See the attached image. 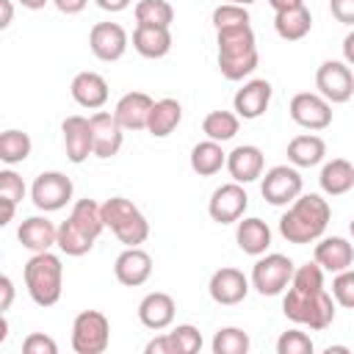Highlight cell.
<instances>
[{
    "mask_svg": "<svg viewBox=\"0 0 354 354\" xmlns=\"http://www.w3.org/2000/svg\"><path fill=\"white\" fill-rule=\"evenodd\" d=\"M263 166H266V158H263L260 147H254V144H241L232 152H227V171L241 185L263 177Z\"/></svg>",
    "mask_w": 354,
    "mask_h": 354,
    "instance_id": "cell-19",
    "label": "cell"
},
{
    "mask_svg": "<svg viewBox=\"0 0 354 354\" xmlns=\"http://www.w3.org/2000/svg\"><path fill=\"white\" fill-rule=\"evenodd\" d=\"M332 296H335V304H340L346 310H354V268H346V271L335 274Z\"/></svg>",
    "mask_w": 354,
    "mask_h": 354,
    "instance_id": "cell-41",
    "label": "cell"
},
{
    "mask_svg": "<svg viewBox=\"0 0 354 354\" xmlns=\"http://www.w3.org/2000/svg\"><path fill=\"white\" fill-rule=\"evenodd\" d=\"M268 6L274 8V14H279V11H290V8L304 6V0H268Z\"/></svg>",
    "mask_w": 354,
    "mask_h": 354,
    "instance_id": "cell-50",
    "label": "cell"
},
{
    "mask_svg": "<svg viewBox=\"0 0 354 354\" xmlns=\"http://www.w3.org/2000/svg\"><path fill=\"white\" fill-rule=\"evenodd\" d=\"M69 218L88 235V238H100V232L105 230V218H102V205H97L94 199H77L72 205Z\"/></svg>",
    "mask_w": 354,
    "mask_h": 354,
    "instance_id": "cell-32",
    "label": "cell"
},
{
    "mask_svg": "<svg viewBox=\"0 0 354 354\" xmlns=\"http://www.w3.org/2000/svg\"><path fill=\"white\" fill-rule=\"evenodd\" d=\"M227 166V152L221 149L218 141L207 138V141H199L194 149H191V169L199 174V177H213L216 171H221Z\"/></svg>",
    "mask_w": 354,
    "mask_h": 354,
    "instance_id": "cell-31",
    "label": "cell"
},
{
    "mask_svg": "<svg viewBox=\"0 0 354 354\" xmlns=\"http://www.w3.org/2000/svg\"><path fill=\"white\" fill-rule=\"evenodd\" d=\"M332 207L321 194H299L279 218V235L288 243H313L324 235Z\"/></svg>",
    "mask_w": 354,
    "mask_h": 354,
    "instance_id": "cell-2",
    "label": "cell"
},
{
    "mask_svg": "<svg viewBox=\"0 0 354 354\" xmlns=\"http://www.w3.org/2000/svg\"><path fill=\"white\" fill-rule=\"evenodd\" d=\"M53 6H55L61 14H80V11L88 6V0H53Z\"/></svg>",
    "mask_w": 354,
    "mask_h": 354,
    "instance_id": "cell-47",
    "label": "cell"
},
{
    "mask_svg": "<svg viewBox=\"0 0 354 354\" xmlns=\"http://www.w3.org/2000/svg\"><path fill=\"white\" fill-rule=\"evenodd\" d=\"M348 232H351V235H354V218H351V224H348Z\"/></svg>",
    "mask_w": 354,
    "mask_h": 354,
    "instance_id": "cell-56",
    "label": "cell"
},
{
    "mask_svg": "<svg viewBox=\"0 0 354 354\" xmlns=\"http://www.w3.org/2000/svg\"><path fill=\"white\" fill-rule=\"evenodd\" d=\"M169 335L174 343V354H196L202 348V332L194 324H177Z\"/></svg>",
    "mask_w": 354,
    "mask_h": 354,
    "instance_id": "cell-38",
    "label": "cell"
},
{
    "mask_svg": "<svg viewBox=\"0 0 354 354\" xmlns=\"http://www.w3.org/2000/svg\"><path fill=\"white\" fill-rule=\"evenodd\" d=\"M238 127H241V116L232 113V111H210V113L202 119V133H205L207 138L218 141V144L235 138Z\"/></svg>",
    "mask_w": 354,
    "mask_h": 354,
    "instance_id": "cell-33",
    "label": "cell"
},
{
    "mask_svg": "<svg viewBox=\"0 0 354 354\" xmlns=\"http://www.w3.org/2000/svg\"><path fill=\"white\" fill-rule=\"evenodd\" d=\"M88 47L105 64L119 61L127 53V33L119 22H97L88 33Z\"/></svg>",
    "mask_w": 354,
    "mask_h": 354,
    "instance_id": "cell-13",
    "label": "cell"
},
{
    "mask_svg": "<svg viewBox=\"0 0 354 354\" xmlns=\"http://www.w3.org/2000/svg\"><path fill=\"white\" fill-rule=\"evenodd\" d=\"M174 313H177V304H174V299H171L169 293H163V290L147 293V296L141 299V304H138V321H141L147 329H152V332H163L166 326H171V324H174Z\"/></svg>",
    "mask_w": 354,
    "mask_h": 354,
    "instance_id": "cell-20",
    "label": "cell"
},
{
    "mask_svg": "<svg viewBox=\"0 0 354 354\" xmlns=\"http://www.w3.org/2000/svg\"><path fill=\"white\" fill-rule=\"evenodd\" d=\"M313 257H315V263H318L324 271L337 274V271L351 268V263H354V246H351L346 238H340V235L321 238V241L315 243Z\"/></svg>",
    "mask_w": 354,
    "mask_h": 354,
    "instance_id": "cell-24",
    "label": "cell"
},
{
    "mask_svg": "<svg viewBox=\"0 0 354 354\" xmlns=\"http://www.w3.org/2000/svg\"><path fill=\"white\" fill-rule=\"evenodd\" d=\"M235 241H238V246H241L243 254L260 257V254H266L268 246H271V230H268V224H266L263 218L252 216V218L238 221V227H235Z\"/></svg>",
    "mask_w": 354,
    "mask_h": 354,
    "instance_id": "cell-25",
    "label": "cell"
},
{
    "mask_svg": "<svg viewBox=\"0 0 354 354\" xmlns=\"http://www.w3.org/2000/svg\"><path fill=\"white\" fill-rule=\"evenodd\" d=\"M144 351H147V354H174V343H171V335L166 332V335H158V337H152V340L144 346Z\"/></svg>",
    "mask_w": 354,
    "mask_h": 354,
    "instance_id": "cell-45",
    "label": "cell"
},
{
    "mask_svg": "<svg viewBox=\"0 0 354 354\" xmlns=\"http://www.w3.org/2000/svg\"><path fill=\"white\" fill-rule=\"evenodd\" d=\"M271 83L263 80V77H254L249 83H243L235 97H232V108L241 119H260L266 111H268V102H271Z\"/></svg>",
    "mask_w": 354,
    "mask_h": 354,
    "instance_id": "cell-17",
    "label": "cell"
},
{
    "mask_svg": "<svg viewBox=\"0 0 354 354\" xmlns=\"http://www.w3.org/2000/svg\"><path fill=\"white\" fill-rule=\"evenodd\" d=\"M72 194H75V185L64 171H41L30 185V199L44 213L61 210L72 199Z\"/></svg>",
    "mask_w": 354,
    "mask_h": 354,
    "instance_id": "cell-9",
    "label": "cell"
},
{
    "mask_svg": "<svg viewBox=\"0 0 354 354\" xmlns=\"http://www.w3.org/2000/svg\"><path fill=\"white\" fill-rule=\"evenodd\" d=\"M19 6H25V8H30V11H39V8H44L50 0H17Z\"/></svg>",
    "mask_w": 354,
    "mask_h": 354,
    "instance_id": "cell-53",
    "label": "cell"
},
{
    "mask_svg": "<svg viewBox=\"0 0 354 354\" xmlns=\"http://www.w3.org/2000/svg\"><path fill=\"white\" fill-rule=\"evenodd\" d=\"M152 105H155V100H152L149 94H144V91H127V94L116 102L113 116H116V122H119L124 130H147Z\"/></svg>",
    "mask_w": 354,
    "mask_h": 354,
    "instance_id": "cell-21",
    "label": "cell"
},
{
    "mask_svg": "<svg viewBox=\"0 0 354 354\" xmlns=\"http://www.w3.org/2000/svg\"><path fill=\"white\" fill-rule=\"evenodd\" d=\"M207 293L216 304H224V307H232V304H241L249 293V279L243 277V271L238 268H218L213 271L210 282H207Z\"/></svg>",
    "mask_w": 354,
    "mask_h": 354,
    "instance_id": "cell-14",
    "label": "cell"
},
{
    "mask_svg": "<svg viewBox=\"0 0 354 354\" xmlns=\"http://www.w3.org/2000/svg\"><path fill=\"white\" fill-rule=\"evenodd\" d=\"M133 50L144 58H163L171 50V30L155 25H136L133 30Z\"/></svg>",
    "mask_w": 354,
    "mask_h": 354,
    "instance_id": "cell-26",
    "label": "cell"
},
{
    "mask_svg": "<svg viewBox=\"0 0 354 354\" xmlns=\"http://www.w3.org/2000/svg\"><path fill=\"white\" fill-rule=\"evenodd\" d=\"M218 41V69L227 80H243L257 69V41L252 25H235L216 30Z\"/></svg>",
    "mask_w": 354,
    "mask_h": 354,
    "instance_id": "cell-3",
    "label": "cell"
},
{
    "mask_svg": "<svg viewBox=\"0 0 354 354\" xmlns=\"http://www.w3.org/2000/svg\"><path fill=\"white\" fill-rule=\"evenodd\" d=\"M69 91H72V100L88 111H97L108 102V80L100 72H77L72 77Z\"/></svg>",
    "mask_w": 354,
    "mask_h": 354,
    "instance_id": "cell-22",
    "label": "cell"
},
{
    "mask_svg": "<svg viewBox=\"0 0 354 354\" xmlns=\"http://www.w3.org/2000/svg\"><path fill=\"white\" fill-rule=\"evenodd\" d=\"M224 3H235V6H252V3H257V0H224Z\"/></svg>",
    "mask_w": 354,
    "mask_h": 354,
    "instance_id": "cell-55",
    "label": "cell"
},
{
    "mask_svg": "<svg viewBox=\"0 0 354 354\" xmlns=\"http://www.w3.org/2000/svg\"><path fill=\"white\" fill-rule=\"evenodd\" d=\"M113 277L127 288H138L152 277V257L141 246H124L113 263Z\"/></svg>",
    "mask_w": 354,
    "mask_h": 354,
    "instance_id": "cell-18",
    "label": "cell"
},
{
    "mask_svg": "<svg viewBox=\"0 0 354 354\" xmlns=\"http://www.w3.org/2000/svg\"><path fill=\"white\" fill-rule=\"evenodd\" d=\"M252 17L246 11V6H235V3H221L218 8H213V25L216 30L221 28H235V25H249Z\"/></svg>",
    "mask_w": 354,
    "mask_h": 354,
    "instance_id": "cell-39",
    "label": "cell"
},
{
    "mask_svg": "<svg viewBox=\"0 0 354 354\" xmlns=\"http://www.w3.org/2000/svg\"><path fill=\"white\" fill-rule=\"evenodd\" d=\"M22 351L25 354H58V343L44 332H30L22 340Z\"/></svg>",
    "mask_w": 354,
    "mask_h": 354,
    "instance_id": "cell-43",
    "label": "cell"
},
{
    "mask_svg": "<svg viewBox=\"0 0 354 354\" xmlns=\"http://www.w3.org/2000/svg\"><path fill=\"white\" fill-rule=\"evenodd\" d=\"M313 28V14L307 6H299V8H290V11H279L274 17V30L279 39L285 41H299L310 33Z\"/></svg>",
    "mask_w": 354,
    "mask_h": 354,
    "instance_id": "cell-30",
    "label": "cell"
},
{
    "mask_svg": "<svg viewBox=\"0 0 354 354\" xmlns=\"http://www.w3.org/2000/svg\"><path fill=\"white\" fill-rule=\"evenodd\" d=\"M343 61L348 66H354V30L346 33V39H343Z\"/></svg>",
    "mask_w": 354,
    "mask_h": 354,
    "instance_id": "cell-51",
    "label": "cell"
},
{
    "mask_svg": "<svg viewBox=\"0 0 354 354\" xmlns=\"http://www.w3.org/2000/svg\"><path fill=\"white\" fill-rule=\"evenodd\" d=\"M0 196L3 199H11V202H22V196H25V183H22V177L17 174V171H11V169H3L0 171Z\"/></svg>",
    "mask_w": 354,
    "mask_h": 354,
    "instance_id": "cell-42",
    "label": "cell"
},
{
    "mask_svg": "<svg viewBox=\"0 0 354 354\" xmlns=\"http://www.w3.org/2000/svg\"><path fill=\"white\" fill-rule=\"evenodd\" d=\"M313 337L301 329H288L277 340V354H313Z\"/></svg>",
    "mask_w": 354,
    "mask_h": 354,
    "instance_id": "cell-40",
    "label": "cell"
},
{
    "mask_svg": "<svg viewBox=\"0 0 354 354\" xmlns=\"http://www.w3.org/2000/svg\"><path fill=\"white\" fill-rule=\"evenodd\" d=\"M318 183L326 196H343L354 188V166L346 158H332L329 163H324Z\"/></svg>",
    "mask_w": 354,
    "mask_h": 354,
    "instance_id": "cell-27",
    "label": "cell"
},
{
    "mask_svg": "<svg viewBox=\"0 0 354 354\" xmlns=\"http://www.w3.org/2000/svg\"><path fill=\"white\" fill-rule=\"evenodd\" d=\"M25 288L39 307H53L64 293V266L53 252H36L25 263Z\"/></svg>",
    "mask_w": 354,
    "mask_h": 354,
    "instance_id": "cell-4",
    "label": "cell"
},
{
    "mask_svg": "<svg viewBox=\"0 0 354 354\" xmlns=\"http://www.w3.org/2000/svg\"><path fill=\"white\" fill-rule=\"evenodd\" d=\"M282 313L293 324L310 326L315 332L332 326L335 321V296L324 288V268L313 260L293 271L288 293L282 299Z\"/></svg>",
    "mask_w": 354,
    "mask_h": 354,
    "instance_id": "cell-1",
    "label": "cell"
},
{
    "mask_svg": "<svg viewBox=\"0 0 354 354\" xmlns=\"http://www.w3.org/2000/svg\"><path fill=\"white\" fill-rule=\"evenodd\" d=\"M315 88L332 105L348 102L354 97V72L346 61H324L315 72Z\"/></svg>",
    "mask_w": 354,
    "mask_h": 354,
    "instance_id": "cell-10",
    "label": "cell"
},
{
    "mask_svg": "<svg viewBox=\"0 0 354 354\" xmlns=\"http://www.w3.org/2000/svg\"><path fill=\"white\" fill-rule=\"evenodd\" d=\"M213 354H246L249 351V335L238 326H224L213 335Z\"/></svg>",
    "mask_w": 354,
    "mask_h": 354,
    "instance_id": "cell-37",
    "label": "cell"
},
{
    "mask_svg": "<svg viewBox=\"0 0 354 354\" xmlns=\"http://www.w3.org/2000/svg\"><path fill=\"white\" fill-rule=\"evenodd\" d=\"M91 119V138H94V155L97 158H113L122 149L124 141V127L116 122L113 113L108 111H97L88 116Z\"/></svg>",
    "mask_w": 354,
    "mask_h": 354,
    "instance_id": "cell-16",
    "label": "cell"
},
{
    "mask_svg": "<svg viewBox=\"0 0 354 354\" xmlns=\"http://www.w3.org/2000/svg\"><path fill=\"white\" fill-rule=\"evenodd\" d=\"M17 238L33 254L36 252H50V246H58V227L47 216H30L19 224Z\"/></svg>",
    "mask_w": 354,
    "mask_h": 354,
    "instance_id": "cell-23",
    "label": "cell"
},
{
    "mask_svg": "<svg viewBox=\"0 0 354 354\" xmlns=\"http://www.w3.org/2000/svg\"><path fill=\"white\" fill-rule=\"evenodd\" d=\"M329 11L337 22L354 28V0H329Z\"/></svg>",
    "mask_w": 354,
    "mask_h": 354,
    "instance_id": "cell-44",
    "label": "cell"
},
{
    "mask_svg": "<svg viewBox=\"0 0 354 354\" xmlns=\"http://www.w3.org/2000/svg\"><path fill=\"white\" fill-rule=\"evenodd\" d=\"M91 246H94V238H88L72 218H66V221L58 224V249L64 254L83 257L86 252H91Z\"/></svg>",
    "mask_w": 354,
    "mask_h": 354,
    "instance_id": "cell-35",
    "label": "cell"
},
{
    "mask_svg": "<svg viewBox=\"0 0 354 354\" xmlns=\"http://www.w3.org/2000/svg\"><path fill=\"white\" fill-rule=\"evenodd\" d=\"M183 122V105L174 100V97H163L152 105V113H149V122H147V130L149 136L155 138H166L177 130V124Z\"/></svg>",
    "mask_w": 354,
    "mask_h": 354,
    "instance_id": "cell-29",
    "label": "cell"
},
{
    "mask_svg": "<svg viewBox=\"0 0 354 354\" xmlns=\"http://www.w3.org/2000/svg\"><path fill=\"white\" fill-rule=\"evenodd\" d=\"M332 351H348V346H326V354H332Z\"/></svg>",
    "mask_w": 354,
    "mask_h": 354,
    "instance_id": "cell-54",
    "label": "cell"
},
{
    "mask_svg": "<svg viewBox=\"0 0 354 354\" xmlns=\"http://www.w3.org/2000/svg\"><path fill=\"white\" fill-rule=\"evenodd\" d=\"M171 19H174V8L169 0H138L136 3V22L138 25L169 28Z\"/></svg>",
    "mask_w": 354,
    "mask_h": 354,
    "instance_id": "cell-36",
    "label": "cell"
},
{
    "mask_svg": "<svg viewBox=\"0 0 354 354\" xmlns=\"http://www.w3.org/2000/svg\"><path fill=\"white\" fill-rule=\"evenodd\" d=\"M14 210H17V202H11V199H3V196H0V224H3V227L14 218Z\"/></svg>",
    "mask_w": 354,
    "mask_h": 354,
    "instance_id": "cell-48",
    "label": "cell"
},
{
    "mask_svg": "<svg viewBox=\"0 0 354 354\" xmlns=\"http://www.w3.org/2000/svg\"><path fill=\"white\" fill-rule=\"evenodd\" d=\"M102 218L105 227L119 238L124 246H141L149 238V221L147 216L124 196H111L102 202Z\"/></svg>",
    "mask_w": 354,
    "mask_h": 354,
    "instance_id": "cell-5",
    "label": "cell"
},
{
    "mask_svg": "<svg viewBox=\"0 0 354 354\" xmlns=\"http://www.w3.org/2000/svg\"><path fill=\"white\" fill-rule=\"evenodd\" d=\"M64 133V149L72 163H83L88 155H94V138H91V119L72 113L61 124Z\"/></svg>",
    "mask_w": 354,
    "mask_h": 354,
    "instance_id": "cell-15",
    "label": "cell"
},
{
    "mask_svg": "<svg viewBox=\"0 0 354 354\" xmlns=\"http://www.w3.org/2000/svg\"><path fill=\"white\" fill-rule=\"evenodd\" d=\"M111 343V321L100 310H83L72 324V348L77 354H102Z\"/></svg>",
    "mask_w": 354,
    "mask_h": 354,
    "instance_id": "cell-7",
    "label": "cell"
},
{
    "mask_svg": "<svg viewBox=\"0 0 354 354\" xmlns=\"http://www.w3.org/2000/svg\"><path fill=\"white\" fill-rule=\"evenodd\" d=\"M30 149H33V141H30L28 133H22V130H3V136H0V160L6 166H17V163L28 160Z\"/></svg>",
    "mask_w": 354,
    "mask_h": 354,
    "instance_id": "cell-34",
    "label": "cell"
},
{
    "mask_svg": "<svg viewBox=\"0 0 354 354\" xmlns=\"http://www.w3.org/2000/svg\"><path fill=\"white\" fill-rule=\"evenodd\" d=\"M326 155V144L321 136L315 133H304V136H296L290 138L288 144V160L296 166V169H313L324 160Z\"/></svg>",
    "mask_w": 354,
    "mask_h": 354,
    "instance_id": "cell-28",
    "label": "cell"
},
{
    "mask_svg": "<svg viewBox=\"0 0 354 354\" xmlns=\"http://www.w3.org/2000/svg\"><path fill=\"white\" fill-rule=\"evenodd\" d=\"M290 119L304 130H326L332 124V102L313 91H299L288 108Z\"/></svg>",
    "mask_w": 354,
    "mask_h": 354,
    "instance_id": "cell-11",
    "label": "cell"
},
{
    "mask_svg": "<svg viewBox=\"0 0 354 354\" xmlns=\"http://www.w3.org/2000/svg\"><path fill=\"white\" fill-rule=\"evenodd\" d=\"M301 174L299 169L290 163H279V166H271L266 174H263V183H260V194L268 205L274 207H285L290 205L299 194H301Z\"/></svg>",
    "mask_w": 354,
    "mask_h": 354,
    "instance_id": "cell-8",
    "label": "cell"
},
{
    "mask_svg": "<svg viewBox=\"0 0 354 354\" xmlns=\"http://www.w3.org/2000/svg\"><path fill=\"white\" fill-rule=\"evenodd\" d=\"M293 271H296V266L290 257H285L279 252L260 254L254 268H252V288L260 296H279L282 290H288Z\"/></svg>",
    "mask_w": 354,
    "mask_h": 354,
    "instance_id": "cell-6",
    "label": "cell"
},
{
    "mask_svg": "<svg viewBox=\"0 0 354 354\" xmlns=\"http://www.w3.org/2000/svg\"><path fill=\"white\" fill-rule=\"evenodd\" d=\"M0 293H3V299H0V313H8V307H11V301H14V282H11L8 274L0 277Z\"/></svg>",
    "mask_w": 354,
    "mask_h": 354,
    "instance_id": "cell-46",
    "label": "cell"
},
{
    "mask_svg": "<svg viewBox=\"0 0 354 354\" xmlns=\"http://www.w3.org/2000/svg\"><path fill=\"white\" fill-rule=\"evenodd\" d=\"M102 11H111V14H119V11H124L127 6H130V0H94Z\"/></svg>",
    "mask_w": 354,
    "mask_h": 354,
    "instance_id": "cell-49",
    "label": "cell"
},
{
    "mask_svg": "<svg viewBox=\"0 0 354 354\" xmlns=\"http://www.w3.org/2000/svg\"><path fill=\"white\" fill-rule=\"evenodd\" d=\"M246 207H249V196H246L243 185L235 183V180L218 185L210 194V202H207V213L218 224H235V221H241L243 213H246Z\"/></svg>",
    "mask_w": 354,
    "mask_h": 354,
    "instance_id": "cell-12",
    "label": "cell"
},
{
    "mask_svg": "<svg viewBox=\"0 0 354 354\" xmlns=\"http://www.w3.org/2000/svg\"><path fill=\"white\" fill-rule=\"evenodd\" d=\"M0 8H3V19H0V28L6 30V28L11 25V17H14V6H11V0H0Z\"/></svg>",
    "mask_w": 354,
    "mask_h": 354,
    "instance_id": "cell-52",
    "label": "cell"
}]
</instances>
